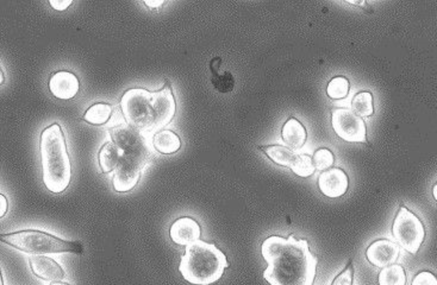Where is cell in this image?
Here are the masks:
<instances>
[{"mask_svg":"<svg viewBox=\"0 0 437 285\" xmlns=\"http://www.w3.org/2000/svg\"><path fill=\"white\" fill-rule=\"evenodd\" d=\"M267 262L263 278L270 285H312L315 281L318 258L312 255L308 240L273 236L261 245Z\"/></svg>","mask_w":437,"mask_h":285,"instance_id":"obj_1","label":"cell"},{"mask_svg":"<svg viewBox=\"0 0 437 285\" xmlns=\"http://www.w3.org/2000/svg\"><path fill=\"white\" fill-rule=\"evenodd\" d=\"M121 110L128 125L141 133H157L174 118L176 103L171 86L166 84L156 91L128 89L121 99Z\"/></svg>","mask_w":437,"mask_h":285,"instance_id":"obj_2","label":"cell"},{"mask_svg":"<svg viewBox=\"0 0 437 285\" xmlns=\"http://www.w3.org/2000/svg\"><path fill=\"white\" fill-rule=\"evenodd\" d=\"M42 162V179L47 189L60 194L69 186L72 179V165L65 134L60 124H53L43 129L40 139Z\"/></svg>","mask_w":437,"mask_h":285,"instance_id":"obj_3","label":"cell"},{"mask_svg":"<svg viewBox=\"0 0 437 285\" xmlns=\"http://www.w3.org/2000/svg\"><path fill=\"white\" fill-rule=\"evenodd\" d=\"M229 262L225 253L212 243L199 239L187 245L179 271L185 281L193 285H211L221 279Z\"/></svg>","mask_w":437,"mask_h":285,"instance_id":"obj_4","label":"cell"},{"mask_svg":"<svg viewBox=\"0 0 437 285\" xmlns=\"http://www.w3.org/2000/svg\"><path fill=\"white\" fill-rule=\"evenodd\" d=\"M0 241L31 255L54 253L81 255L84 252V247L79 241L64 240L40 229H23L18 232L0 234Z\"/></svg>","mask_w":437,"mask_h":285,"instance_id":"obj_5","label":"cell"},{"mask_svg":"<svg viewBox=\"0 0 437 285\" xmlns=\"http://www.w3.org/2000/svg\"><path fill=\"white\" fill-rule=\"evenodd\" d=\"M392 233L400 246L410 252L411 255L419 252L426 238V229L423 227L422 221L404 205L400 207L395 215Z\"/></svg>","mask_w":437,"mask_h":285,"instance_id":"obj_6","label":"cell"},{"mask_svg":"<svg viewBox=\"0 0 437 285\" xmlns=\"http://www.w3.org/2000/svg\"><path fill=\"white\" fill-rule=\"evenodd\" d=\"M114 144L123 152L124 156L133 157L148 163L152 158V148L140 131L128 124H119L110 129Z\"/></svg>","mask_w":437,"mask_h":285,"instance_id":"obj_7","label":"cell"},{"mask_svg":"<svg viewBox=\"0 0 437 285\" xmlns=\"http://www.w3.org/2000/svg\"><path fill=\"white\" fill-rule=\"evenodd\" d=\"M335 133L349 143H367V129L364 119L350 108H336L331 114Z\"/></svg>","mask_w":437,"mask_h":285,"instance_id":"obj_8","label":"cell"},{"mask_svg":"<svg viewBox=\"0 0 437 285\" xmlns=\"http://www.w3.org/2000/svg\"><path fill=\"white\" fill-rule=\"evenodd\" d=\"M260 150H263L274 163L289 167L299 177H309L315 172L312 158L309 155L292 151L282 145L261 146Z\"/></svg>","mask_w":437,"mask_h":285,"instance_id":"obj_9","label":"cell"},{"mask_svg":"<svg viewBox=\"0 0 437 285\" xmlns=\"http://www.w3.org/2000/svg\"><path fill=\"white\" fill-rule=\"evenodd\" d=\"M147 163L143 160L124 156L114 172L112 184L118 193H128L137 186L141 179L142 170Z\"/></svg>","mask_w":437,"mask_h":285,"instance_id":"obj_10","label":"cell"},{"mask_svg":"<svg viewBox=\"0 0 437 285\" xmlns=\"http://www.w3.org/2000/svg\"><path fill=\"white\" fill-rule=\"evenodd\" d=\"M349 179L346 172L339 167L323 171L318 177V188L327 198H337L346 194Z\"/></svg>","mask_w":437,"mask_h":285,"instance_id":"obj_11","label":"cell"},{"mask_svg":"<svg viewBox=\"0 0 437 285\" xmlns=\"http://www.w3.org/2000/svg\"><path fill=\"white\" fill-rule=\"evenodd\" d=\"M400 253V246L398 243H393L391 240L381 239L369 245L366 251V257L372 265L383 269L385 266L395 264Z\"/></svg>","mask_w":437,"mask_h":285,"instance_id":"obj_12","label":"cell"},{"mask_svg":"<svg viewBox=\"0 0 437 285\" xmlns=\"http://www.w3.org/2000/svg\"><path fill=\"white\" fill-rule=\"evenodd\" d=\"M169 236L173 243L180 246H187L200 239L202 228L192 217H179L172 224Z\"/></svg>","mask_w":437,"mask_h":285,"instance_id":"obj_13","label":"cell"},{"mask_svg":"<svg viewBox=\"0 0 437 285\" xmlns=\"http://www.w3.org/2000/svg\"><path fill=\"white\" fill-rule=\"evenodd\" d=\"M49 89L57 99H73L79 93L80 82L78 76L73 72L61 70L55 72L50 77Z\"/></svg>","mask_w":437,"mask_h":285,"instance_id":"obj_14","label":"cell"},{"mask_svg":"<svg viewBox=\"0 0 437 285\" xmlns=\"http://www.w3.org/2000/svg\"><path fill=\"white\" fill-rule=\"evenodd\" d=\"M30 269L36 277L47 281H61L66 274L60 264L46 255H32L29 259Z\"/></svg>","mask_w":437,"mask_h":285,"instance_id":"obj_15","label":"cell"},{"mask_svg":"<svg viewBox=\"0 0 437 285\" xmlns=\"http://www.w3.org/2000/svg\"><path fill=\"white\" fill-rule=\"evenodd\" d=\"M282 139L286 143V148L292 151H297L305 144L306 141V129L304 125L296 118H289L282 126Z\"/></svg>","mask_w":437,"mask_h":285,"instance_id":"obj_16","label":"cell"},{"mask_svg":"<svg viewBox=\"0 0 437 285\" xmlns=\"http://www.w3.org/2000/svg\"><path fill=\"white\" fill-rule=\"evenodd\" d=\"M123 157H124L123 152L114 143H105L99 151V167L103 172L109 174L117 169L119 163L122 162Z\"/></svg>","mask_w":437,"mask_h":285,"instance_id":"obj_17","label":"cell"},{"mask_svg":"<svg viewBox=\"0 0 437 285\" xmlns=\"http://www.w3.org/2000/svg\"><path fill=\"white\" fill-rule=\"evenodd\" d=\"M152 148L162 155H172L181 148V141L173 131L162 129L160 132L155 133L152 138Z\"/></svg>","mask_w":437,"mask_h":285,"instance_id":"obj_18","label":"cell"},{"mask_svg":"<svg viewBox=\"0 0 437 285\" xmlns=\"http://www.w3.org/2000/svg\"><path fill=\"white\" fill-rule=\"evenodd\" d=\"M114 106L110 103H98L88 107L84 120L92 125H105L114 115Z\"/></svg>","mask_w":437,"mask_h":285,"instance_id":"obj_19","label":"cell"},{"mask_svg":"<svg viewBox=\"0 0 437 285\" xmlns=\"http://www.w3.org/2000/svg\"><path fill=\"white\" fill-rule=\"evenodd\" d=\"M379 285H405L407 284V274L403 266L398 264L383 267L378 277Z\"/></svg>","mask_w":437,"mask_h":285,"instance_id":"obj_20","label":"cell"},{"mask_svg":"<svg viewBox=\"0 0 437 285\" xmlns=\"http://www.w3.org/2000/svg\"><path fill=\"white\" fill-rule=\"evenodd\" d=\"M352 110L360 118L371 117L374 113L373 95L369 91H361L354 96L352 101Z\"/></svg>","mask_w":437,"mask_h":285,"instance_id":"obj_21","label":"cell"},{"mask_svg":"<svg viewBox=\"0 0 437 285\" xmlns=\"http://www.w3.org/2000/svg\"><path fill=\"white\" fill-rule=\"evenodd\" d=\"M327 93L330 99L339 100L346 98L349 93V81L345 76H336L328 84Z\"/></svg>","mask_w":437,"mask_h":285,"instance_id":"obj_22","label":"cell"},{"mask_svg":"<svg viewBox=\"0 0 437 285\" xmlns=\"http://www.w3.org/2000/svg\"><path fill=\"white\" fill-rule=\"evenodd\" d=\"M334 153L328 148H320L315 152L312 163L317 170L325 171L334 164Z\"/></svg>","mask_w":437,"mask_h":285,"instance_id":"obj_23","label":"cell"},{"mask_svg":"<svg viewBox=\"0 0 437 285\" xmlns=\"http://www.w3.org/2000/svg\"><path fill=\"white\" fill-rule=\"evenodd\" d=\"M212 72V84L217 91H222V93H228V91H232L234 89L235 81H234V77H232L230 72H225L222 75L215 72Z\"/></svg>","mask_w":437,"mask_h":285,"instance_id":"obj_24","label":"cell"},{"mask_svg":"<svg viewBox=\"0 0 437 285\" xmlns=\"http://www.w3.org/2000/svg\"><path fill=\"white\" fill-rule=\"evenodd\" d=\"M354 281V267L353 262H350L347 266L346 270L335 278L333 285H353Z\"/></svg>","mask_w":437,"mask_h":285,"instance_id":"obj_25","label":"cell"},{"mask_svg":"<svg viewBox=\"0 0 437 285\" xmlns=\"http://www.w3.org/2000/svg\"><path fill=\"white\" fill-rule=\"evenodd\" d=\"M411 285H437V279L431 272L423 271L414 276Z\"/></svg>","mask_w":437,"mask_h":285,"instance_id":"obj_26","label":"cell"},{"mask_svg":"<svg viewBox=\"0 0 437 285\" xmlns=\"http://www.w3.org/2000/svg\"><path fill=\"white\" fill-rule=\"evenodd\" d=\"M72 4V0H50V6L56 11H65Z\"/></svg>","mask_w":437,"mask_h":285,"instance_id":"obj_27","label":"cell"},{"mask_svg":"<svg viewBox=\"0 0 437 285\" xmlns=\"http://www.w3.org/2000/svg\"><path fill=\"white\" fill-rule=\"evenodd\" d=\"M8 202L6 196L3 194H0V219L4 217L8 213Z\"/></svg>","mask_w":437,"mask_h":285,"instance_id":"obj_28","label":"cell"},{"mask_svg":"<svg viewBox=\"0 0 437 285\" xmlns=\"http://www.w3.org/2000/svg\"><path fill=\"white\" fill-rule=\"evenodd\" d=\"M145 4L149 6V8H157L164 4V1H145Z\"/></svg>","mask_w":437,"mask_h":285,"instance_id":"obj_29","label":"cell"},{"mask_svg":"<svg viewBox=\"0 0 437 285\" xmlns=\"http://www.w3.org/2000/svg\"><path fill=\"white\" fill-rule=\"evenodd\" d=\"M4 82H5L4 72H3V69L0 68V86L4 84Z\"/></svg>","mask_w":437,"mask_h":285,"instance_id":"obj_30","label":"cell"},{"mask_svg":"<svg viewBox=\"0 0 437 285\" xmlns=\"http://www.w3.org/2000/svg\"><path fill=\"white\" fill-rule=\"evenodd\" d=\"M49 285H71L68 283H62V281H53V283H50Z\"/></svg>","mask_w":437,"mask_h":285,"instance_id":"obj_31","label":"cell"},{"mask_svg":"<svg viewBox=\"0 0 437 285\" xmlns=\"http://www.w3.org/2000/svg\"><path fill=\"white\" fill-rule=\"evenodd\" d=\"M436 190H437V186L436 184H435V186H433V198H435V200H437Z\"/></svg>","mask_w":437,"mask_h":285,"instance_id":"obj_32","label":"cell"},{"mask_svg":"<svg viewBox=\"0 0 437 285\" xmlns=\"http://www.w3.org/2000/svg\"><path fill=\"white\" fill-rule=\"evenodd\" d=\"M0 285H4V277H3V274H1V269H0Z\"/></svg>","mask_w":437,"mask_h":285,"instance_id":"obj_33","label":"cell"}]
</instances>
